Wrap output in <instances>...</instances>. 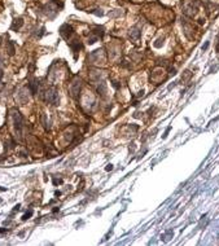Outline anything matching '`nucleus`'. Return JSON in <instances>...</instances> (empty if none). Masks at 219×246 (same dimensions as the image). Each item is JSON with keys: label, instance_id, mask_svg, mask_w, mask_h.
Returning a JSON list of instances; mask_svg holds the SVG:
<instances>
[{"label": "nucleus", "instance_id": "21", "mask_svg": "<svg viewBox=\"0 0 219 246\" xmlns=\"http://www.w3.org/2000/svg\"><path fill=\"white\" fill-rule=\"evenodd\" d=\"M3 75H4V73H3V70L0 69V80H1V78H3Z\"/></svg>", "mask_w": 219, "mask_h": 246}, {"label": "nucleus", "instance_id": "6", "mask_svg": "<svg viewBox=\"0 0 219 246\" xmlns=\"http://www.w3.org/2000/svg\"><path fill=\"white\" fill-rule=\"evenodd\" d=\"M38 87H39V80H38V79H33V80L29 83V88H30L33 95L38 92Z\"/></svg>", "mask_w": 219, "mask_h": 246}, {"label": "nucleus", "instance_id": "24", "mask_svg": "<svg viewBox=\"0 0 219 246\" xmlns=\"http://www.w3.org/2000/svg\"><path fill=\"white\" fill-rule=\"evenodd\" d=\"M53 1H55L56 4H59V3H60V0H53Z\"/></svg>", "mask_w": 219, "mask_h": 246}, {"label": "nucleus", "instance_id": "25", "mask_svg": "<svg viewBox=\"0 0 219 246\" xmlns=\"http://www.w3.org/2000/svg\"><path fill=\"white\" fill-rule=\"evenodd\" d=\"M1 61H3V59H1V57H0V65H1Z\"/></svg>", "mask_w": 219, "mask_h": 246}, {"label": "nucleus", "instance_id": "7", "mask_svg": "<svg viewBox=\"0 0 219 246\" xmlns=\"http://www.w3.org/2000/svg\"><path fill=\"white\" fill-rule=\"evenodd\" d=\"M26 88H22V90L20 91V93H18V101H20L21 104H25V102H27V100H29V96L26 95Z\"/></svg>", "mask_w": 219, "mask_h": 246}, {"label": "nucleus", "instance_id": "10", "mask_svg": "<svg viewBox=\"0 0 219 246\" xmlns=\"http://www.w3.org/2000/svg\"><path fill=\"white\" fill-rule=\"evenodd\" d=\"M97 91H99V93H101V95H105V92H107V86H105L104 83H101V86H99Z\"/></svg>", "mask_w": 219, "mask_h": 246}, {"label": "nucleus", "instance_id": "11", "mask_svg": "<svg viewBox=\"0 0 219 246\" xmlns=\"http://www.w3.org/2000/svg\"><path fill=\"white\" fill-rule=\"evenodd\" d=\"M8 53H9V56H13L14 55V47H13V43L12 42H8Z\"/></svg>", "mask_w": 219, "mask_h": 246}, {"label": "nucleus", "instance_id": "9", "mask_svg": "<svg viewBox=\"0 0 219 246\" xmlns=\"http://www.w3.org/2000/svg\"><path fill=\"white\" fill-rule=\"evenodd\" d=\"M70 47L73 48V51L77 53V52L81 49V43H79V40H74V43H70Z\"/></svg>", "mask_w": 219, "mask_h": 246}, {"label": "nucleus", "instance_id": "23", "mask_svg": "<svg viewBox=\"0 0 219 246\" xmlns=\"http://www.w3.org/2000/svg\"><path fill=\"white\" fill-rule=\"evenodd\" d=\"M59 210H60L59 207H55V209H53V213H57V211H59Z\"/></svg>", "mask_w": 219, "mask_h": 246}, {"label": "nucleus", "instance_id": "13", "mask_svg": "<svg viewBox=\"0 0 219 246\" xmlns=\"http://www.w3.org/2000/svg\"><path fill=\"white\" fill-rule=\"evenodd\" d=\"M31 216H33V210H29L27 213L22 216V220H27V219H30Z\"/></svg>", "mask_w": 219, "mask_h": 246}, {"label": "nucleus", "instance_id": "1", "mask_svg": "<svg viewBox=\"0 0 219 246\" xmlns=\"http://www.w3.org/2000/svg\"><path fill=\"white\" fill-rule=\"evenodd\" d=\"M13 122H14V130L18 137L22 136V128H23V119L22 115L18 110H13Z\"/></svg>", "mask_w": 219, "mask_h": 246}, {"label": "nucleus", "instance_id": "12", "mask_svg": "<svg viewBox=\"0 0 219 246\" xmlns=\"http://www.w3.org/2000/svg\"><path fill=\"white\" fill-rule=\"evenodd\" d=\"M95 33H96V37H97V38L99 37H103V35H104V27H99V26H97Z\"/></svg>", "mask_w": 219, "mask_h": 246}, {"label": "nucleus", "instance_id": "3", "mask_svg": "<svg viewBox=\"0 0 219 246\" xmlns=\"http://www.w3.org/2000/svg\"><path fill=\"white\" fill-rule=\"evenodd\" d=\"M71 34H73V27H71L70 25L64 23V25L60 27V35H61L65 40H69V38L71 37Z\"/></svg>", "mask_w": 219, "mask_h": 246}, {"label": "nucleus", "instance_id": "4", "mask_svg": "<svg viewBox=\"0 0 219 246\" xmlns=\"http://www.w3.org/2000/svg\"><path fill=\"white\" fill-rule=\"evenodd\" d=\"M79 90H81V80H79V79H75L70 86V95L73 96V97H75V96L79 93Z\"/></svg>", "mask_w": 219, "mask_h": 246}, {"label": "nucleus", "instance_id": "8", "mask_svg": "<svg viewBox=\"0 0 219 246\" xmlns=\"http://www.w3.org/2000/svg\"><path fill=\"white\" fill-rule=\"evenodd\" d=\"M130 37L131 38H134V39H138L139 37H140V33H139V30L138 29H131V30H130Z\"/></svg>", "mask_w": 219, "mask_h": 246}, {"label": "nucleus", "instance_id": "17", "mask_svg": "<svg viewBox=\"0 0 219 246\" xmlns=\"http://www.w3.org/2000/svg\"><path fill=\"white\" fill-rule=\"evenodd\" d=\"M121 14V11H118V12H113V13H110V16L112 17H115V16H119Z\"/></svg>", "mask_w": 219, "mask_h": 246}, {"label": "nucleus", "instance_id": "15", "mask_svg": "<svg viewBox=\"0 0 219 246\" xmlns=\"http://www.w3.org/2000/svg\"><path fill=\"white\" fill-rule=\"evenodd\" d=\"M96 40H97V37H92V38H90V39H88V43H90V44H93Z\"/></svg>", "mask_w": 219, "mask_h": 246}, {"label": "nucleus", "instance_id": "2", "mask_svg": "<svg viewBox=\"0 0 219 246\" xmlns=\"http://www.w3.org/2000/svg\"><path fill=\"white\" fill-rule=\"evenodd\" d=\"M44 98L48 104H57V100H59V95H57V90L55 87L49 88V90L45 91L44 93Z\"/></svg>", "mask_w": 219, "mask_h": 246}, {"label": "nucleus", "instance_id": "16", "mask_svg": "<svg viewBox=\"0 0 219 246\" xmlns=\"http://www.w3.org/2000/svg\"><path fill=\"white\" fill-rule=\"evenodd\" d=\"M61 183H62V180H61V179H53V184H55V185L61 184Z\"/></svg>", "mask_w": 219, "mask_h": 246}, {"label": "nucleus", "instance_id": "14", "mask_svg": "<svg viewBox=\"0 0 219 246\" xmlns=\"http://www.w3.org/2000/svg\"><path fill=\"white\" fill-rule=\"evenodd\" d=\"M91 13H93V14H96V16H99V17H101V16H104V12L101 11V9H93V11H91Z\"/></svg>", "mask_w": 219, "mask_h": 246}, {"label": "nucleus", "instance_id": "19", "mask_svg": "<svg viewBox=\"0 0 219 246\" xmlns=\"http://www.w3.org/2000/svg\"><path fill=\"white\" fill-rule=\"evenodd\" d=\"M105 170H107V171H110V170H113V165H108Z\"/></svg>", "mask_w": 219, "mask_h": 246}, {"label": "nucleus", "instance_id": "5", "mask_svg": "<svg viewBox=\"0 0 219 246\" xmlns=\"http://www.w3.org/2000/svg\"><path fill=\"white\" fill-rule=\"evenodd\" d=\"M22 25H23V20L22 18H16V20L13 21V23H12V30L13 31H18L21 27H22Z\"/></svg>", "mask_w": 219, "mask_h": 246}, {"label": "nucleus", "instance_id": "22", "mask_svg": "<svg viewBox=\"0 0 219 246\" xmlns=\"http://www.w3.org/2000/svg\"><path fill=\"white\" fill-rule=\"evenodd\" d=\"M113 86H114L115 88H118V87H119V86H118V84H117V82H113Z\"/></svg>", "mask_w": 219, "mask_h": 246}, {"label": "nucleus", "instance_id": "20", "mask_svg": "<svg viewBox=\"0 0 219 246\" xmlns=\"http://www.w3.org/2000/svg\"><path fill=\"white\" fill-rule=\"evenodd\" d=\"M7 232V228H0V233H5Z\"/></svg>", "mask_w": 219, "mask_h": 246}, {"label": "nucleus", "instance_id": "18", "mask_svg": "<svg viewBox=\"0 0 219 246\" xmlns=\"http://www.w3.org/2000/svg\"><path fill=\"white\" fill-rule=\"evenodd\" d=\"M20 207H21V205L20 203H17L16 206H14V209H13V211H18V210H20Z\"/></svg>", "mask_w": 219, "mask_h": 246}]
</instances>
